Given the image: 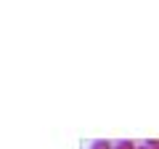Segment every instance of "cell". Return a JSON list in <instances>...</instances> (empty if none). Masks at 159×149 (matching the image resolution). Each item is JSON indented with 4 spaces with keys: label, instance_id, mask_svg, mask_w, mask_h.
I'll return each instance as SVG.
<instances>
[{
    "label": "cell",
    "instance_id": "1",
    "mask_svg": "<svg viewBox=\"0 0 159 149\" xmlns=\"http://www.w3.org/2000/svg\"><path fill=\"white\" fill-rule=\"evenodd\" d=\"M90 149H114V141H106V138H96L90 144Z\"/></svg>",
    "mask_w": 159,
    "mask_h": 149
},
{
    "label": "cell",
    "instance_id": "2",
    "mask_svg": "<svg viewBox=\"0 0 159 149\" xmlns=\"http://www.w3.org/2000/svg\"><path fill=\"white\" fill-rule=\"evenodd\" d=\"M114 149H138V144L130 138H122V141H114Z\"/></svg>",
    "mask_w": 159,
    "mask_h": 149
},
{
    "label": "cell",
    "instance_id": "3",
    "mask_svg": "<svg viewBox=\"0 0 159 149\" xmlns=\"http://www.w3.org/2000/svg\"><path fill=\"white\" fill-rule=\"evenodd\" d=\"M143 144H146L148 149H159V138H146Z\"/></svg>",
    "mask_w": 159,
    "mask_h": 149
},
{
    "label": "cell",
    "instance_id": "4",
    "mask_svg": "<svg viewBox=\"0 0 159 149\" xmlns=\"http://www.w3.org/2000/svg\"><path fill=\"white\" fill-rule=\"evenodd\" d=\"M138 149H148V147H146V144H138Z\"/></svg>",
    "mask_w": 159,
    "mask_h": 149
}]
</instances>
